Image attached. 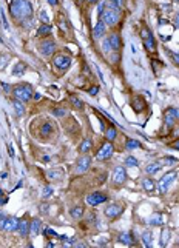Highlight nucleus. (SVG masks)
Masks as SVG:
<instances>
[{
    "mask_svg": "<svg viewBox=\"0 0 179 248\" xmlns=\"http://www.w3.org/2000/svg\"><path fill=\"white\" fill-rule=\"evenodd\" d=\"M176 176H177V173L176 171H168V173H165L164 174V177L159 180V184H158V187H159V191L161 193H165L168 190V187L173 184V180L176 179Z\"/></svg>",
    "mask_w": 179,
    "mask_h": 248,
    "instance_id": "obj_5",
    "label": "nucleus"
},
{
    "mask_svg": "<svg viewBox=\"0 0 179 248\" xmlns=\"http://www.w3.org/2000/svg\"><path fill=\"white\" fill-rule=\"evenodd\" d=\"M111 154H113V145H111L110 142H107L105 145L100 147V150H99L97 154H96V157H97L99 160H105V159L110 157Z\"/></svg>",
    "mask_w": 179,
    "mask_h": 248,
    "instance_id": "obj_9",
    "label": "nucleus"
},
{
    "mask_svg": "<svg viewBox=\"0 0 179 248\" xmlns=\"http://www.w3.org/2000/svg\"><path fill=\"white\" fill-rule=\"evenodd\" d=\"M0 43H2V39H0Z\"/></svg>",
    "mask_w": 179,
    "mask_h": 248,
    "instance_id": "obj_64",
    "label": "nucleus"
},
{
    "mask_svg": "<svg viewBox=\"0 0 179 248\" xmlns=\"http://www.w3.org/2000/svg\"><path fill=\"white\" fill-rule=\"evenodd\" d=\"M8 60H9V56H8V54H5V56H0V70L6 67Z\"/></svg>",
    "mask_w": 179,
    "mask_h": 248,
    "instance_id": "obj_42",
    "label": "nucleus"
},
{
    "mask_svg": "<svg viewBox=\"0 0 179 248\" xmlns=\"http://www.w3.org/2000/svg\"><path fill=\"white\" fill-rule=\"evenodd\" d=\"M8 151H9L11 157H14V150H12V145H8Z\"/></svg>",
    "mask_w": 179,
    "mask_h": 248,
    "instance_id": "obj_52",
    "label": "nucleus"
},
{
    "mask_svg": "<svg viewBox=\"0 0 179 248\" xmlns=\"http://www.w3.org/2000/svg\"><path fill=\"white\" fill-rule=\"evenodd\" d=\"M142 242L145 243V246H151V243H153V234L150 231H144L142 233Z\"/></svg>",
    "mask_w": 179,
    "mask_h": 248,
    "instance_id": "obj_31",
    "label": "nucleus"
},
{
    "mask_svg": "<svg viewBox=\"0 0 179 248\" xmlns=\"http://www.w3.org/2000/svg\"><path fill=\"white\" fill-rule=\"evenodd\" d=\"M45 234H46V236H49V237H59V234L54 230H51V228H46L45 230Z\"/></svg>",
    "mask_w": 179,
    "mask_h": 248,
    "instance_id": "obj_44",
    "label": "nucleus"
},
{
    "mask_svg": "<svg viewBox=\"0 0 179 248\" xmlns=\"http://www.w3.org/2000/svg\"><path fill=\"white\" fill-rule=\"evenodd\" d=\"M116 136H118V131H116V128H114V126H110V128L105 129V137H107L110 142L116 139Z\"/></svg>",
    "mask_w": 179,
    "mask_h": 248,
    "instance_id": "obj_30",
    "label": "nucleus"
},
{
    "mask_svg": "<svg viewBox=\"0 0 179 248\" xmlns=\"http://www.w3.org/2000/svg\"><path fill=\"white\" fill-rule=\"evenodd\" d=\"M30 231H31V236H37V234H39V231H40V220L39 219H33Z\"/></svg>",
    "mask_w": 179,
    "mask_h": 248,
    "instance_id": "obj_22",
    "label": "nucleus"
},
{
    "mask_svg": "<svg viewBox=\"0 0 179 248\" xmlns=\"http://www.w3.org/2000/svg\"><path fill=\"white\" fill-rule=\"evenodd\" d=\"M0 194H2V188H0Z\"/></svg>",
    "mask_w": 179,
    "mask_h": 248,
    "instance_id": "obj_63",
    "label": "nucleus"
},
{
    "mask_svg": "<svg viewBox=\"0 0 179 248\" xmlns=\"http://www.w3.org/2000/svg\"><path fill=\"white\" fill-rule=\"evenodd\" d=\"M125 163H127V166H137L139 165V162L136 160V157H133V156H128V157L125 159Z\"/></svg>",
    "mask_w": 179,
    "mask_h": 248,
    "instance_id": "obj_36",
    "label": "nucleus"
},
{
    "mask_svg": "<svg viewBox=\"0 0 179 248\" xmlns=\"http://www.w3.org/2000/svg\"><path fill=\"white\" fill-rule=\"evenodd\" d=\"M105 26H107V25H105V22L100 19V20L96 23L94 29H93V36H94V39H100L102 36L105 34Z\"/></svg>",
    "mask_w": 179,
    "mask_h": 248,
    "instance_id": "obj_13",
    "label": "nucleus"
},
{
    "mask_svg": "<svg viewBox=\"0 0 179 248\" xmlns=\"http://www.w3.org/2000/svg\"><path fill=\"white\" fill-rule=\"evenodd\" d=\"M173 148H174V150H177V151H179V140H177V142H176V143H174V145H173Z\"/></svg>",
    "mask_w": 179,
    "mask_h": 248,
    "instance_id": "obj_58",
    "label": "nucleus"
},
{
    "mask_svg": "<svg viewBox=\"0 0 179 248\" xmlns=\"http://www.w3.org/2000/svg\"><path fill=\"white\" fill-rule=\"evenodd\" d=\"M164 120H165V125H167V128H171V126L174 125L176 119L173 117V114L170 113V110L165 111V114H164Z\"/></svg>",
    "mask_w": 179,
    "mask_h": 248,
    "instance_id": "obj_23",
    "label": "nucleus"
},
{
    "mask_svg": "<svg viewBox=\"0 0 179 248\" xmlns=\"http://www.w3.org/2000/svg\"><path fill=\"white\" fill-rule=\"evenodd\" d=\"M168 239H170V231H168V230H164V231H162V234H161V240H159V245H161V246L167 245Z\"/></svg>",
    "mask_w": 179,
    "mask_h": 248,
    "instance_id": "obj_32",
    "label": "nucleus"
},
{
    "mask_svg": "<svg viewBox=\"0 0 179 248\" xmlns=\"http://www.w3.org/2000/svg\"><path fill=\"white\" fill-rule=\"evenodd\" d=\"M91 147H93V142L90 140V139H85V140L80 143V147H79V151H80L82 154H86L90 150H91Z\"/></svg>",
    "mask_w": 179,
    "mask_h": 248,
    "instance_id": "obj_24",
    "label": "nucleus"
},
{
    "mask_svg": "<svg viewBox=\"0 0 179 248\" xmlns=\"http://www.w3.org/2000/svg\"><path fill=\"white\" fill-rule=\"evenodd\" d=\"M40 19H42V22H43V23H48V22H49V19H48V14H46L45 11H42V12H40Z\"/></svg>",
    "mask_w": 179,
    "mask_h": 248,
    "instance_id": "obj_47",
    "label": "nucleus"
},
{
    "mask_svg": "<svg viewBox=\"0 0 179 248\" xmlns=\"http://www.w3.org/2000/svg\"><path fill=\"white\" fill-rule=\"evenodd\" d=\"M173 2H176V3H179V0H173Z\"/></svg>",
    "mask_w": 179,
    "mask_h": 248,
    "instance_id": "obj_62",
    "label": "nucleus"
},
{
    "mask_svg": "<svg viewBox=\"0 0 179 248\" xmlns=\"http://www.w3.org/2000/svg\"><path fill=\"white\" fill-rule=\"evenodd\" d=\"M105 3L111 9H121L124 6V0H105Z\"/></svg>",
    "mask_w": 179,
    "mask_h": 248,
    "instance_id": "obj_27",
    "label": "nucleus"
},
{
    "mask_svg": "<svg viewBox=\"0 0 179 248\" xmlns=\"http://www.w3.org/2000/svg\"><path fill=\"white\" fill-rule=\"evenodd\" d=\"M122 214V206L118 205V203H113L110 206H107V210H105V216L110 217V219H114V217H118Z\"/></svg>",
    "mask_w": 179,
    "mask_h": 248,
    "instance_id": "obj_11",
    "label": "nucleus"
},
{
    "mask_svg": "<svg viewBox=\"0 0 179 248\" xmlns=\"http://www.w3.org/2000/svg\"><path fill=\"white\" fill-rule=\"evenodd\" d=\"M51 133H53V125H51L49 122H46V123H43V125L40 126V136L46 137V136H49Z\"/></svg>",
    "mask_w": 179,
    "mask_h": 248,
    "instance_id": "obj_26",
    "label": "nucleus"
},
{
    "mask_svg": "<svg viewBox=\"0 0 179 248\" xmlns=\"http://www.w3.org/2000/svg\"><path fill=\"white\" fill-rule=\"evenodd\" d=\"M70 214H71L73 219H80L83 216V208L82 206H74V208H71Z\"/></svg>",
    "mask_w": 179,
    "mask_h": 248,
    "instance_id": "obj_28",
    "label": "nucleus"
},
{
    "mask_svg": "<svg viewBox=\"0 0 179 248\" xmlns=\"http://www.w3.org/2000/svg\"><path fill=\"white\" fill-rule=\"evenodd\" d=\"M97 91H99V86H93L91 89H90V94H91V96H96Z\"/></svg>",
    "mask_w": 179,
    "mask_h": 248,
    "instance_id": "obj_51",
    "label": "nucleus"
},
{
    "mask_svg": "<svg viewBox=\"0 0 179 248\" xmlns=\"http://www.w3.org/2000/svg\"><path fill=\"white\" fill-rule=\"evenodd\" d=\"M142 187H144L145 191H153L155 187H156V184H155V180H153V179H144L142 180Z\"/></svg>",
    "mask_w": 179,
    "mask_h": 248,
    "instance_id": "obj_29",
    "label": "nucleus"
},
{
    "mask_svg": "<svg viewBox=\"0 0 179 248\" xmlns=\"http://www.w3.org/2000/svg\"><path fill=\"white\" fill-rule=\"evenodd\" d=\"M3 197V196H0V205H2V203H6V199H2Z\"/></svg>",
    "mask_w": 179,
    "mask_h": 248,
    "instance_id": "obj_59",
    "label": "nucleus"
},
{
    "mask_svg": "<svg viewBox=\"0 0 179 248\" xmlns=\"http://www.w3.org/2000/svg\"><path fill=\"white\" fill-rule=\"evenodd\" d=\"M102 46H104V51H105V53H110V51H113V49H111V45H110V40H108V37L104 39V42H102Z\"/></svg>",
    "mask_w": 179,
    "mask_h": 248,
    "instance_id": "obj_39",
    "label": "nucleus"
},
{
    "mask_svg": "<svg viewBox=\"0 0 179 248\" xmlns=\"http://www.w3.org/2000/svg\"><path fill=\"white\" fill-rule=\"evenodd\" d=\"M96 70H97V74H99V79H100L102 82H104V74H102V73H100V70H99L97 67H96Z\"/></svg>",
    "mask_w": 179,
    "mask_h": 248,
    "instance_id": "obj_54",
    "label": "nucleus"
},
{
    "mask_svg": "<svg viewBox=\"0 0 179 248\" xmlns=\"http://www.w3.org/2000/svg\"><path fill=\"white\" fill-rule=\"evenodd\" d=\"M25 71H27V65H25L23 62H17L14 65V68H12V74L14 76H23Z\"/></svg>",
    "mask_w": 179,
    "mask_h": 248,
    "instance_id": "obj_18",
    "label": "nucleus"
},
{
    "mask_svg": "<svg viewBox=\"0 0 179 248\" xmlns=\"http://www.w3.org/2000/svg\"><path fill=\"white\" fill-rule=\"evenodd\" d=\"M174 26H179V14H177V19L174 20Z\"/></svg>",
    "mask_w": 179,
    "mask_h": 248,
    "instance_id": "obj_60",
    "label": "nucleus"
},
{
    "mask_svg": "<svg viewBox=\"0 0 179 248\" xmlns=\"http://www.w3.org/2000/svg\"><path fill=\"white\" fill-rule=\"evenodd\" d=\"M56 51V43L53 40H43L40 45H39V53L45 57L51 56Z\"/></svg>",
    "mask_w": 179,
    "mask_h": 248,
    "instance_id": "obj_8",
    "label": "nucleus"
},
{
    "mask_svg": "<svg viewBox=\"0 0 179 248\" xmlns=\"http://www.w3.org/2000/svg\"><path fill=\"white\" fill-rule=\"evenodd\" d=\"M119 242L124 245H134V237L131 233H122L119 236Z\"/></svg>",
    "mask_w": 179,
    "mask_h": 248,
    "instance_id": "obj_15",
    "label": "nucleus"
},
{
    "mask_svg": "<svg viewBox=\"0 0 179 248\" xmlns=\"http://www.w3.org/2000/svg\"><path fill=\"white\" fill-rule=\"evenodd\" d=\"M150 36H153V34H151V31H150L148 28H145V26H144L142 29H140V39H142V42H144V40H147V39H148Z\"/></svg>",
    "mask_w": 179,
    "mask_h": 248,
    "instance_id": "obj_35",
    "label": "nucleus"
},
{
    "mask_svg": "<svg viewBox=\"0 0 179 248\" xmlns=\"http://www.w3.org/2000/svg\"><path fill=\"white\" fill-rule=\"evenodd\" d=\"M48 3H49L51 6H56V5L59 3V0H48Z\"/></svg>",
    "mask_w": 179,
    "mask_h": 248,
    "instance_id": "obj_53",
    "label": "nucleus"
},
{
    "mask_svg": "<svg viewBox=\"0 0 179 248\" xmlns=\"http://www.w3.org/2000/svg\"><path fill=\"white\" fill-rule=\"evenodd\" d=\"M128 150H134V148H140L142 145H140V142L139 140H133V139H130V140H127V145H125Z\"/></svg>",
    "mask_w": 179,
    "mask_h": 248,
    "instance_id": "obj_34",
    "label": "nucleus"
},
{
    "mask_svg": "<svg viewBox=\"0 0 179 248\" xmlns=\"http://www.w3.org/2000/svg\"><path fill=\"white\" fill-rule=\"evenodd\" d=\"M12 107H14L17 116H23V113H25V107H23V103H22L19 99H14V100H12Z\"/></svg>",
    "mask_w": 179,
    "mask_h": 248,
    "instance_id": "obj_25",
    "label": "nucleus"
},
{
    "mask_svg": "<svg viewBox=\"0 0 179 248\" xmlns=\"http://www.w3.org/2000/svg\"><path fill=\"white\" fill-rule=\"evenodd\" d=\"M105 200H107V196L104 193H100V191H94V193H91L86 197V203L90 206H96L99 203H104Z\"/></svg>",
    "mask_w": 179,
    "mask_h": 248,
    "instance_id": "obj_6",
    "label": "nucleus"
},
{
    "mask_svg": "<svg viewBox=\"0 0 179 248\" xmlns=\"http://www.w3.org/2000/svg\"><path fill=\"white\" fill-rule=\"evenodd\" d=\"M148 224H150V225H162V224H164V217H162L159 213H155L153 216H150Z\"/></svg>",
    "mask_w": 179,
    "mask_h": 248,
    "instance_id": "obj_20",
    "label": "nucleus"
},
{
    "mask_svg": "<svg viewBox=\"0 0 179 248\" xmlns=\"http://www.w3.org/2000/svg\"><path fill=\"white\" fill-rule=\"evenodd\" d=\"M102 20L105 22V25H108V26H114V25H118L119 22V9H105L104 14H102Z\"/></svg>",
    "mask_w": 179,
    "mask_h": 248,
    "instance_id": "obj_3",
    "label": "nucleus"
},
{
    "mask_svg": "<svg viewBox=\"0 0 179 248\" xmlns=\"http://www.w3.org/2000/svg\"><path fill=\"white\" fill-rule=\"evenodd\" d=\"M97 11H99V17L102 19V14H104V11H105V2H100L97 5Z\"/></svg>",
    "mask_w": 179,
    "mask_h": 248,
    "instance_id": "obj_45",
    "label": "nucleus"
},
{
    "mask_svg": "<svg viewBox=\"0 0 179 248\" xmlns=\"http://www.w3.org/2000/svg\"><path fill=\"white\" fill-rule=\"evenodd\" d=\"M171 59H173L174 65H177V67H179V53H173L171 54Z\"/></svg>",
    "mask_w": 179,
    "mask_h": 248,
    "instance_id": "obj_48",
    "label": "nucleus"
},
{
    "mask_svg": "<svg viewBox=\"0 0 179 248\" xmlns=\"http://www.w3.org/2000/svg\"><path fill=\"white\" fill-rule=\"evenodd\" d=\"M144 45H145V48H147L148 51H155L156 45H155V39H153V36H150L147 40H144Z\"/></svg>",
    "mask_w": 179,
    "mask_h": 248,
    "instance_id": "obj_33",
    "label": "nucleus"
},
{
    "mask_svg": "<svg viewBox=\"0 0 179 248\" xmlns=\"http://www.w3.org/2000/svg\"><path fill=\"white\" fill-rule=\"evenodd\" d=\"M19 219L16 217V216H11V217H6V222H5V227H3V230L5 231H16L17 230V227H19Z\"/></svg>",
    "mask_w": 179,
    "mask_h": 248,
    "instance_id": "obj_12",
    "label": "nucleus"
},
{
    "mask_svg": "<svg viewBox=\"0 0 179 248\" xmlns=\"http://www.w3.org/2000/svg\"><path fill=\"white\" fill-rule=\"evenodd\" d=\"M12 93H14V97L20 102H27L33 97V88L31 85H19L17 88H14Z\"/></svg>",
    "mask_w": 179,
    "mask_h": 248,
    "instance_id": "obj_2",
    "label": "nucleus"
},
{
    "mask_svg": "<svg viewBox=\"0 0 179 248\" xmlns=\"http://www.w3.org/2000/svg\"><path fill=\"white\" fill-rule=\"evenodd\" d=\"M0 20L3 22L5 29H8V28H9V26H8V20H6V17H5V14H3V11H2V5H0Z\"/></svg>",
    "mask_w": 179,
    "mask_h": 248,
    "instance_id": "obj_43",
    "label": "nucleus"
},
{
    "mask_svg": "<svg viewBox=\"0 0 179 248\" xmlns=\"http://www.w3.org/2000/svg\"><path fill=\"white\" fill-rule=\"evenodd\" d=\"M125 180H127V169L124 166L114 168V171H113V184L122 185V184H125Z\"/></svg>",
    "mask_w": 179,
    "mask_h": 248,
    "instance_id": "obj_7",
    "label": "nucleus"
},
{
    "mask_svg": "<svg viewBox=\"0 0 179 248\" xmlns=\"http://www.w3.org/2000/svg\"><path fill=\"white\" fill-rule=\"evenodd\" d=\"M17 231L22 237H25L28 234V220H20L19 222V227H17Z\"/></svg>",
    "mask_w": 179,
    "mask_h": 248,
    "instance_id": "obj_21",
    "label": "nucleus"
},
{
    "mask_svg": "<svg viewBox=\"0 0 179 248\" xmlns=\"http://www.w3.org/2000/svg\"><path fill=\"white\" fill-rule=\"evenodd\" d=\"M88 3H96V2H99V0H86Z\"/></svg>",
    "mask_w": 179,
    "mask_h": 248,
    "instance_id": "obj_61",
    "label": "nucleus"
},
{
    "mask_svg": "<svg viewBox=\"0 0 179 248\" xmlns=\"http://www.w3.org/2000/svg\"><path fill=\"white\" fill-rule=\"evenodd\" d=\"M108 40H110V45H111V49H114V51H118V49L121 48V37H119L118 34H111V36L108 37Z\"/></svg>",
    "mask_w": 179,
    "mask_h": 248,
    "instance_id": "obj_17",
    "label": "nucleus"
},
{
    "mask_svg": "<svg viewBox=\"0 0 179 248\" xmlns=\"http://www.w3.org/2000/svg\"><path fill=\"white\" fill-rule=\"evenodd\" d=\"M53 65L60 70V71H65L70 68V65H71V57L70 56H65V54H57L53 57Z\"/></svg>",
    "mask_w": 179,
    "mask_h": 248,
    "instance_id": "obj_4",
    "label": "nucleus"
},
{
    "mask_svg": "<svg viewBox=\"0 0 179 248\" xmlns=\"http://www.w3.org/2000/svg\"><path fill=\"white\" fill-rule=\"evenodd\" d=\"M70 102L73 103V105H74L76 108H79V110H82V108H83V103H82V100H80V99H77V97H71V99H70Z\"/></svg>",
    "mask_w": 179,
    "mask_h": 248,
    "instance_id": "obj_37",
    "label": "nucleus"
},
{
    "mask_svg": "<svg viewBox=\"0 0 179 248\" xmlns=\"http://www.w3.org/2000/svg\"><path fill=\"white\" fill-rule=\"evenodd\" d=\"M170 113L173 114L174 119H179V110H173V108H170Z\"/></svg>",
    "mask_w": 179,
    "mask_h": 248,
    "instance_id": "obj_50",
    "label": "nucleus"
},
{
    "mask_svg": "<svg viewBox=\"0 0 179 248\" xmlns=\"http://www.w3.org/2000/svg\"><path fill=\"white\" fill-rule=\"evenodd\" d=\"M161 168H162V163L161 162H153V163H148L145 166V173L147 174H155V173L161 171Z\"/></svg>",
    "mask_w": 179,
    "mask_h": 248,
    "instance_id": "obj_16",
    "label": "nucleus"
},
{
    "mask_svg": "<svg viewBox=\"0 0 179 248\" xmlns=\"http://www.w3.org/2000/svg\"><path fill=\"white\" fill-rule=\"evenodd\" d=\"M34 99H36V100H40V99H42V96H40L39 93H36V94H34Z\"/></svg>",
    "mask_w": 179,
    "mask_h": 248,
    "instance_id": "obj_56",
    "label": "nucleus"
},
{
    "mask_svg": "<svg viewBox=\"0 0 179 248\" xmlns=\"http://www.w3.org/2000/svg\"><path fill=\"white\" fill-rule=\"evenodd\" d=\"M54 193V190H53V187H49V185H46L45 188H43V193H42V196L43 197H49L51 194Z\"/></svg>",
    "mask_w": 179,
    "mask_h": 248,
    "instance_id": "obj_40",
    "label": "nucleus"
},
{
    "mask_svg": "<svg viewBox=\"0 0 179 248\" xmlns=\"http://www.w3.org/2000/svg\"><path fill=\"white\" fill-rule=\"evenodd\" d=\"M9 12L11 16L17 20H25L27 17H31L33 6L28 0H11L9 3Z\"/></svg>",
    "mask_w": 179,
    "mask_h": 248,
    "instance_id": "obj_1",
    "label": "nucleus"
},
{
    "mask_svg": "<svg viewBox=\"0 0 179 248\" xmlns=\"http://www.w3.org/2000/svg\"><path fill=\"white\" fill-rule=\"evenodd\" d=\"M162 163H164V165H174V163H176V160H174L173 157H165Z\"/></svg>",
    "mask_w": 179,
    "mask_h": 248,
    "instance_id": "obj_46",
    "label": "nucleus"
},
{
    "mask_svg": "<svg viewBox=\"0 0 179 248\" xmlns=\"http://www.w3.org/2000/svg\"><path fill=\"white\" fill-rule=\"evenodd\" d=\"M53 114L56 116V117H63L67 114V110H63V108H56V110H53Z\"/></svg>",
    "mask_w": 179,
    "mask_h": 248,
    "instance_id": "obj_41",
    "label": "nucleus"
},
{
    "mask_svg": "<svg viewBox=\"0 0 179 248\" xmlns=\"http://www.w3.org/2000/svg\"><path fill=\"white\" fill-rule=\"evenodd\" d=\"M51 31H53L51 25L45 23V25H42V26L39 28V31H37V36H39V37H48V36L51 34Z\"/></svg>",
    "mask_w": 179,
    "mask_h": 248,
    "instance_id": "obj_19",
    "label": "nucleus"
},
{
    "mask_svg": "<svg viewBox=\"0 0 179 248\" xmlns=\"http://www.w3.org/2000/svg\"><path fill=\"white\" fill-rule=\"evenodd\" d=\"M5 222H6V217L0 214V230H3V227H5Z\"/></svg>",
    "mask_w": 179,
    "mask_h": 248,
    "instance_id": "obj_49",
    "label": "nucleus"
},
{
    "mask_svg": "<svg viewBox=\"0 0 179 248\" xmlns=\"http://www.w3.org/2000/svg\"><path fill=\"white\" fill-rule=\"evenodd\" d=\"M2 86H3V89L6 91V93H9V91H11V89H9V85H8V83H2Z\"/></svg>",
    "mask_w": 179,
    "mask_h": 248,
    "instance_id": "obj_55",
    "label": "nucleus"
},
{
    "mask_svg": "<svg viewBox=\"0 0 179 248\" xmlns=\"http://www.w3.org/2000/svg\"><path fill=\"white\" fill-rule=\"evenodd\" d=\"M6 176H8V174H6L5 171H3V173H0V179H6Z\"/></svg>",
    "mask_w": 179,
    "mask_h": 248,
    "instance_id": "obj_57",
    "label": "nucleus"
},
{
    "mask_svg": "<svg viewBox=\"0 0 179 248\" xmlns=\"http://www.w3.org/2000/svg\"><path fill=\"white\" fill-rule=\"evenodd\" d=\"M90 166H91V157H90V156H83V157H80L77 160V165H76V173L82 174V173L86 171Z\"/></svg>",
    "mask_w": 179,
    "mask_h": 248,
    "instance_id": "obj_10",
    "label": "nucleus"
},
{
    "mask_svg": "<svg viewBox=\"0 0 179 248\" xmlns=\"http://www.w3.org/2000/svg\"><path fill=\"white\" fill-rule=\"evenodd\" d=\"M131 107H133V110H134L136 113H140V111L145 110L147 103H145V100H144L142 97H134V99L131 100Z\"/></svg>",
    "mask_w": 179,
    "mask_h": 248,
    "instance_id": "obj_14",
    "label": "nucleus"
},
{
    "mask_svg": "<svg viewBox=\"0 0 179 248\" xmlns=\"http://www.w3.org/2000/svg\"><path fill=\"white\" fill-rule=\"evenodd\" d=\"M62 177V173L59 171V169H54V171H49L48 173V179L54 180V179H60Z\"/></svg>",
    "mask_w": 179,
    "mask_h": 248,
    "instance_id": "obj_38",
    "label": "nucleus"
}]
</instances>
